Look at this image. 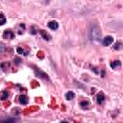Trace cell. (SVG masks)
<instances>
[{"mask_svg": "<svg viewBox=\"0 0 123 123\" xmlns=\"http://www.w3.org/2000/svg\"><path fill=\"white\" fill-rule=\"evenodd\" d=\"M19 103L20 104H23V105L27 104L28 103V98L25 95H20L19 96Z\"/></svg>", "mask_w": 123, "mask_h": 123, "instance_id": "obj_6", "label": "cell"}, {"mask_svg": "<svg viewBox=\"0 0 123 123\" xmlns=\"http://www.w3.org/2000/svg\"><path fill=\"white\" fill-rule=\"evenodd\" d=\"M4 51V46H3V44L1 43V52H3Z\"/></svg>", "mask_w": 123, "mask_h": 123, "instance_id": "obj_18", "label": "cell"}, {"mask_svg": "<svg viewBox=\"0 0 123 123\" xmlns=\"http://www.w3.org/2000/svg\"><path fill=\"white\" fill-rule=\"evenodd\" d=\"M0 17H1V25H4V24L6 23V19H5V17H4V15L1 14V15H0Z\"/></svg>", "mask_w": 123, "mask_h": 123, "instance_id": "obj_15", "label": "cell"}, {"mask_svg": "<svg viewBox=\"0 0 123 123\" xmlns=\"http://www.w3.org/2000/svg\"><path fill=\"white\" fill-rule=\"evenodd\" d=\"M48 27L51 29V30H57L59 28V24L57 21H50L48 23Z\"/></svg>", "mask_w": 123, "mask_h": 123, "instance_id": "obj_3", "label": "cell"}, {"mask_svg": "<svg viewBox=\"0 0 123 123\" xmlns=\"http://www.w3.org/2000/svg\"><path fill=\"white\" fill-rule=\"evenodd\" d=\"M120 66H121V63L119 61H114V62H112V63L111 64V67L113 68V69H115L116 67H119Z\"/></svg>", "mask_w": 123, "mask_h": 123, "instance_id": "obj_7", "label": "cell"}, {"mask_svg": "<svg viewBox=\"0 0 123 123\" xmlns=\"http://www.w3.org/2000/svg\"><path fill=\"white\" fill-rule=\"evenodd\" d=\"M36 74L39 77V78H42V79H47V75L45 74V73H43V72H41V71H39V72H37L36 71Z\"/></svg>", "mask_w": 123, "mask_h": 123, "instance_id": "obj_10", "label": "cell"}, {"mask_svg": "<svg viewBox=\"0 0 123 123\" xmlns=\"http://www.w3.org/2000/svg\"><path fill=\"white\" fill-rule=\"evenodd\" d=\"M81 106L83 107V109H88V107L89 106V102H88V101H84V102H82V103H81Z\"/></svg>", "mask_w": 123, "mask_h": 123, "instance_id": "obj_13", "label": "cell"}, {"mask_svg": "<svg viewBox=\"0 0 123 123\" xmlns=\"http://www.w3.org/2000/svg\"><path fill=\"white\" fill-rule=\"evenodd\" d=\"M112 41H113L112 37L108 36V37H106V38L103 39V45H104V46H109V45H111V44L112 43Z\"/></svg>", "mask_w": 123, "mask_h": 123, "instance_id": "obj_2", "label": "cell"}, {"mask_svg": "<svg viewBox=\"0 0 123 123\" xmlns=\"http://www.w3.org/2000/svg\"><path fill=\"white\" fill-rule=\"evenodd\" d=\"M8 96H9V93L7 91H3L1 94V100H5L6 98H8Z\"/></svg>", "mask_w": 123, "mask_h": 123, "instance_id": "obj_12", "label": "cell"}, {"mask_svg": "<svg viewBox=\"0 0 123 123\" xmlns=\"http://www.w3.org/2000/svg\"><path fill=\"white\" fill-rule=\"evenodd\" d=\"M96 100H97V103H98V104H102V103L104 102V100H105V96H104V94H103L102 92H100V93L97 95Z\"/></svg>", "mask_w": 123, "mask_h": 123, "instance_id": "obj_5", "label": "cell"}, {"mask_svg": "<svg viewBox=\"0 0 123 123\" xmlns=\"http://www.w3.org/2000/svg\"><path fill=\"white\" fill-rule=\"evenodd\" d=\"M3 37L5 39H14V33L10 30H6L3 34Z\"/></svg>", "mask_w": 123, "mask_h": 123, "instance_id": "obj_4", "label": "cell"}, {"mask_svg": "<svg viewBox=\"0 0 123 123\" xmlns=\"http://www.w3.org/2000/svg\"><path fill=\"white\" fill-rule=\"evenodd\" d=\"M17 53H18V54H22V55H27V54H26V52H25V51H24V50H23L22 48H20V47H18V48L17 49Z\"/></svg>", "mask_w": 123, "mask_h": 123, "instance_id": "obj_14", "label": "cell"}, {"mask_svg": "<svg viewBox=\"0 0 123 123\" xmlns=\"http://www.w3.org/2000/svg\"><path fill=\"white\" fill-rule=\"evenodd\" d=\"M120 45H121V43H120V42L115 43V44H114V49H116V50H117V49H119V48H120Z\"/></svg>", "mask_w": 123, "mask_h": 123, "instance_id": "obj_16", "label": "cell"}, {"mask_svg": "<svg viewBox=\"0 0 123 123\" xmlns=\"http://www.w3.org/2000/svg\"><path fill=\"white\" fill-rule=\"evenodd\" d=\"M74 97H75V94H74L73 91H68V92H67V94H66V98H67V100H72Z\"/></svg>", "mask_w": 123, "mask_h": 123, "instance_id": "obj_8", "label": "cell"}, {"mask_svg": "<svg viewBox=\"0 0 123 123\" xmlns=\"http://www.w3.org/2000/svg\"><path fill=\"white\" fill-rule=\"evenodd\" d=\"M40 35H41L42 38H43L44 39H46V40H49V39H51V37H50L45 31H43V30H40Z\"/></svg>", "mask_w": 123, "mask_h": 123, "instance_id": "obj_9", "label": "cell"}, {"mask_svg": "<svg viewBox=\"0 0 123 123\" xmlns=\"http://www.w3.org/2000/svg\"><path fill=\"white\" fill-rule=\"evenodd\" d=\"M1 123H16V120L13 119V118H8V119H5V120H2Z\"/></svg>", "mask_w": 123, "mask_h": 123, "instance_id": "obj_11", "label": "cell"}, {"mask_svg": "<svg viewBox=\"0 0 123 123\" xmlns=\"http://www.w3.org/2000/svg\"><path fill=\"white\" fill-rule=\"evenodd\" d=\"M15 63L19 64V63H20V60H19V59H15Z\"/></svg>", "mask_w": 123, "mask_h": 123, "instance_id": "obj_17", "label": "cell"}, {"mask_svg": "<svg viewBox=\"0 0 123 123\" xmlns=\"http://www.w3.org/2000/svg\"><path fill=\"white\" fill-rule=\"evenodd\" d=\"M100 36H101V33H100V29L98 28L97 25H92L90 27V38L91 39H94V40H97L100 39Z\"/></svg>", "mask_w": 123, "mask_h": 123, "instance_id": "obj_1", "label": "cell"}, {"mask_svg": "<svg viewBox=\"0 0 123 123\" xmlns=\"http://www.w3.org/2000/svg\"><path fill=\"white\" fill-rule=\"evenodd\" d=\"M61 123H68V122H67V121H62Z\"/></svg>", "mask_w": 123, "mask_h": 123, "instance_id": "obj_19", "label": "cell"}]
</instances>
